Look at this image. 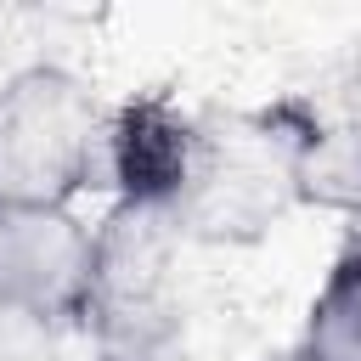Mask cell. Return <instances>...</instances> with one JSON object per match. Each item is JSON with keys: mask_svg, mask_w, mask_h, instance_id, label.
<instances>
[{"mask_svg": "<svg viewBox=\"0 0 361 361\" xmlns=\"http://www.w3.org/2000/svg\"><path fill=\"white\" fill-rule=\"evenodd\" d=\"M305 102L197 113V158L175 203V226L203 248H243L271 237L299 209V147L310 130Z\"/></svg>", "mask_w": 361, "mask_h": 361, "instance_id": "obj_1", "label": "cell"}, {"mask_svg": "<svg viewBox=\"0 0 361 361\" xmlns=\"http://www.w3.org/2000/svg\"><path fill=\"white\" fill-rule=\"evenodd\" d=\"M186 237L175 214L113 203L96 220V265L73 333L96 361H180L186 350Z\"/></svg>", "mask_w": 361, "mask_h": 361, "instance_id": "obj_2", "label": "cell"}, {"mask_svg": "<svg viewBox=\"0 0 361 361\" xmlns=\"http://www.w3.org/2000/svg\"><path fill=\"white\" fill-rule=\"evenodd\" d=\"M107 102L96 85L51 56L11 62L0 85V197L6 203H79L102 186Z\"/></svg>", "mask_w": 361, "mask_h": 361, "instance_id": "obj_3", "label": "cell"}, {"mask_svg": "<svg viewBox=\"0 0 361 361\" xmlns=\"http://www.w3.org/2000/svg\"><path fill=\"white\" fill-rule=\"evenodd\" d=\"M96 265V226L73 203L0 197V305L73 333Z\"/></svg>", "mask_w": 361, "mask_h": 361, "instance_id": "obj_4", "label": "cell"}, {"mask_svg": "<svg viewBox=\"0 0 361 361\" xmlns=\"http://www.w3.org/2000/svg\"><path fill=\"white\" fill-rule=\"evenodd\" d=\"M192 158H197V113L180 107L169 90H141L107 113L102 186L113 192V203L175 214Z\"/></svg>", "mask_w": 361, "mask_h": 361, "instance_id": "obj_5", "label": "cell"}, {"mask_svg": "<svg viewBox=\"0 0 361 361\" xmlns=\"http://www.w3.org/2000/svg\"><path fill=\"white\" fill-rule=\"evenodd\" d=\"M299 209L350 220L361 231V118H322L310 113L299 147Z\"/></svg>", "mask_w": 361, "mask_h": 361, "instance_id": "obj_6", "label": "cell"}, {"mask_svg": "<svg viewBox=\"0 0 361 361\" xmlns=\"http://www.w3.org/2000/svg\"><path fill=\"white\" fill-rule=\"evenodd\" d=\"M293 361H361V237L327 259L305 305Z\"/></svg>", "mask_w": 361, "mask_h": 361, "instance_id": "obj_7", "label": "cell"}, {"mask_svg": "<svg viewBox=\"0 0 361 361\" xmlns=\"http://www.w3.org/2000/svg\"><path fill=\"white\" fill-rule=\"evenodd\" d=\"M68 327L0 305V361H68Z\"/></svg>", "mask_w": 361, "mask_h": 361, "instance_id": "obj_8", "label": "cell"}, {"mask_svg": "<svg viewBox=\"0 0 361 361\" xmlns=\"http://www.w3.org/2000/svg\"><path fill=\"white\" fill-rule=\"evenodd\" d=\"M0 85H6V68H0Z\"/></svg>", "mask_w": 361, "mask_h": 361, "instance_id": "obj_9", "label": "cell"}, {"mask_svg": "<svg viewBox=\"0 0 361 361\" xmlns=\"http://www.w3.org/2000/svg\"><path fill=\"white\" fill-rule=\"evenodd\" d=\"M355 118H361V107H355Z\"/></svg>", "mask_w": 361, "mask_h": 361, "instance_id": "obj_10", "label": "cell"}]
</instances>
